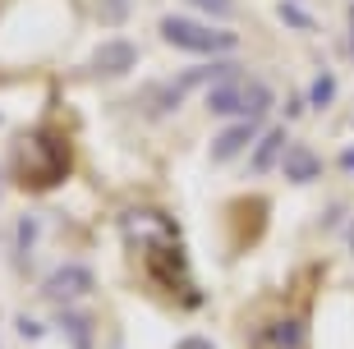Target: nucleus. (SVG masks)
Listing matches in <instances>:
<instances>
[{"mask_svg": "<svg viewBox=\"0 0 354 349\" xmlns=\"http://www.w3.org/2000/svg\"><path fill=\"white\" fill-rule=\"evenodd\" d=\"M88 290H92V272L79 267V262H69V267H60V272H51L41 281V299H51V303H74Z\"/></svg>", "mask_w": 354, "mask_h": 349, "instance_id": "nucleus-3", "label": "nucleus"}, {"mask_svg": "<svg viewBox=\"0 0 354 349\" xmlns=\"http://www.w3.org/2000/svg\"><path fill=\"white\" fill-rule=\"evenodd\" d=\"M350 46H354V10H350Z\"/></svg>", "mask_w": 354, "mask_h": 349, "instance_id": "nucleus-16", "label": "nucleus"}, {"mask_svg": "<svg viewBox=\"0 0 354 349\" xmlns=\"http://www.w3.org/2000/svg\"><path fill=\"white\" fill-rule=\"evenodd\" d=\"M281 152H286V129H267V138L258 142V152H253V166L249 170H272V166H281Z\"/></svg>", "mask_w": 354, "mask_h": 349, "instance_id": "nucleus-8", "label": "nucleus"}, {"mask_svg": "<svg viewBox=\"0 0 354 349\" xmlns=\"http://www.w3.org/2000/svg\"><path fill=\"white\" fill-rule=\"evenodd\" d=\"M258 349H304V322L299 317H272L258 331Z\"/></svg>", "mask_w": 354, "mask_h": 349, "instance_id": "nucleus-4", "label": "nucleus"}, {"mask_svg": "<svg viewBox=\"0 0 354 349\" xmlns=\"http://www.w3.org/2000/svg\"><path fill=\"white\" fill-rule=\"evenodd\" d=\"M331 88H336V83L322 74V78L313 83V92H308V102H313V106H327V102H331Z\"/></svg>", "mask_w": 354, "mask_h": 349, "instance_id": "nucleus-11", "label": "nucleus"}, {"mask_svg": "<svg viewBox=\"0 0 354 349\" xmlns=\"http://www.w3.org/2000/svg\"><path fill=\"white\" fill-rule=\"evenodd\" d=\"M253 129H258L253 120H239V124H230L225 133H216V142H212V161H216V166H225L235 152H244V142L253 138Z\"/></svg>", "mask_w": 354, "mask_h": 349, "instance_id": "nucleus-6", "label": "nucleus"}, {"mask_svg": "<svg viewBox=\"0 0 354 349\" xmlns=\"http://www.w3.org/2000/svg\"><path fill=\"white\" fill-rule=\"evenodd\" d=\"M341 166H345V170L354 175V147H345V152H341Z\"/></svg>", "mask_w": 354, "mask_h": 349, "instance_id": "nucleus-14", "label": "nucleus"}, {"mask_svg": "<svg viewBox=\"0 0 354 349\" xmlns=\"http://www.w3.org/2000/svg\"><path fill=\"white\" fill-rule=\"evenodd\" d=\"M281 19H286L290 28H313V19H308L299 5H281Z\"/></svg>", "mask_w": 354, "mask_h": 349, "instance_id": "nucleus-10", "label": "nucleus"}, {"mask_svg": "<svg viewBox=\"0 0 354 349\" xmlns=\"http://www.w3.org/2000/svg\"><path fill=\"white\" fill-rule=\"evenodd\" d=\"M198 10H207V14H225L230 10V0H194Z\"/></svg>", "mask_w": 354, "mask_h": 349, "instance_id": "nucleus-12", "label": "nucleus"}, {"mask_svg": "<svg viewBox=\"0 0 354 349\" xmlns=\"http://www.w3.org/2000/svg\"><path fill=\"white\" fill-rule=\"evenodd\" d=\"M133 60H138V51H133L129 41H106L102 51L92 55V74H102V78H115V74H129Z\"/></svg>", "mask_w": 354, "mask_h": 349, "instance_id": "nucleus-5", "label": "nucleus"}, {"mask_svg": "<svg viewBox=\"0 0 354 349\" xmlns=\"http://www.w3.org/2000/svg\"><path fill=\"white\" fill-rule=\"evenodd\" d=\"M175 349H216V345H212L207 336H189V340H180Z\"/></svg>", "mask_w": 354, "mask_h": 349, "instance_id": "nucleus-13", "label": "nucleus"}, {"mask_svg": "<svg viewBox=\"0 0 354 349\" xmlns=\"http://www.w3.org/2000/svg\"><path fill=\"white\" fill-rule=\"evenodd\" d=\"M161 37L171 41V46H180V51H189V55H225V51H235V32L194 23V19H184V14H166V19H161Z\"/></svg>", "mask_w": 354, "mask_h": 349, "instance_id": "nucleus-2", "label": "nucleus"}, {"mask_svg": "<svg viewBox=\"0 0 354 349\" xmlns=\"http://www.w3.org/2000/svg\"><path fill=\"white\" fill-rule=\"evenodd\" d=\"M65 331L74 340V349H92V326L79 322V312H65Z\"/></svg>", "mask_w": 354, "mask_h": 349, "instance_id": "nucleus-9", "label": "nucleus"}, {"mask_svg": "<svg viewBox=\"0 0 354 349\" xmlns=\"http://www.w3.org/2000/svg\"><path fill=\"white\" fill-rule=\"evenodd\" d=\"M281 166H286V180H295V184H308V180L322 175V161H317V152H308V147H290Z\"/></svg>", "mask_w": 354, "mask_h": 349, "instance_id": "nucleus-7", "label": "nucleus"}, {"mask_svg": "<svg viewBox=\"0 0 354 349\" xmlns=\"http://www.w3.org/2000/svg\"><path fill=\"white\" fill-rule=\"evenodd\" d=\"M272 106V92H267V83H258V78H225V83H216V88L207 92V111H216V115H235V120H258Z\"/></svg>", "mask_w": 354, "mask_h": 349, "instance_id": "nucleus-1", "label": "nucleus"}, {"mask_svg": "<svg viewBox=\"0 0 354 349\" xmlns=\"http://www.w3.org/2000/svg\"><path fill=\"white\" fill-rule=\"evenodd\" d=\"M345 239H350V253H354V220H350V230H345Z\"/></svg>", "mask_w": 354, "mask_h": 349, "instance_id": "nucleus-15", "label": "nucleus"}]
</instances>
